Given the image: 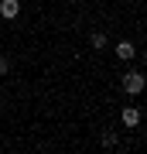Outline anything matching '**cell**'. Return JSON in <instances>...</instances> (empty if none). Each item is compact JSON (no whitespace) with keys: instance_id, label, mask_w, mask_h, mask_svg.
<instances>
[{"instance_id":"6da1fadb","label":"cell","mask_w":147,"mask_h":154,"mask_svg":"<svg viewBox=\"0 0 147 154\" xmlns=\"http://www.w3.org/2000/svg\"><path fill=\"white\" fill-rule=\"evenodd\" d=\"M120 89H123L127 96H140L144 89H147V75H144V72H137V69L123 72V75H120Z\"/></svg>"},{"instance_id":"7a4b0ae2","label":"cell","mask_w":147,"mask_h":154,"mask_svg":"<svg viewBox=\"0 0 147 154\" xmlns=\"http://www.w3.org/2000/svg\"><path fill=\"white\" fill-rule=\"evenodd\" d=\"M140 120H144V113H140V106H123L120 110V123L127 127V130H133V127H140Z\"/></svg>"},{"instance_id":"3957f363","label":"cell","mask_w":147,"mask_h":154,"mask_svg":"<svg viewBox=\"0 0 147 154\" xmlns=\"http://www.w3.org/2000/svg\"><path fill=\"white\" fill-rule=\"evenodd\" d=\"M113 51H116V58H120V62H133V58H137V45H133V41H127V38H123V41H116V45H113Z\"/></svg>"},{"instance_id":"277c9868","label":"cell","mask_w":147,"mask_h":154,"mask_svg":"<svg viewBox=\"0 0 147 154\" xmlns=\"http://www.w3.org/2000/svg\"><path fill=\"white\" fill-rule=\"evenodd\" d=\"M0 17L4 21H17L21 17V0H0Z\"/></svg>"},{"instance_id":"5b68a950","label":"cell","mask_w":147,"mask_h":154,"mask_svg":"<svg viewBox=\"0 0 147 154\" xmlns=\"http://www.w3.org/2000/svg\"><path fill=\"white\" fill-rule=\"evenodd\" d=\"M106 45H109V38H106L103 31H93V34H89V48H96V51H103Z\"/></svg>"},{"instance_id":"8992f818","label":"cell","mask_w":147,"mask_h":154,"mask_svg":"<svg viewBox=\"0 0 147 154\" xmlns=\"http://www.w3.org/2000/svg\"><path fill=\"white\" fill-rule=\"evenodd\" d=\"M99 144H103V147H116V134H113V130H106L103 137H99Z\"/></svg>"},{"instance_id":"52a82bcc","label":"cell","mask_w":147,"mask_h":154,"mask_svg":"<svg viewBox=\"0 0 147 154\" xmlns=\"http://www.w3.org/2000/svg\"><path fill=\"white\" fill-rule=\"evenodd\" d=\"M7 69H11V65H7V58L0 55V75H7Z\"/></svg>"},{"instance_id":"ba28073f","label":"cell","mask_w":147,"mask_h":154,"mask_svg":"<svg viewBox=\"0 0 147 154\" xmlns=\"http://www.w3.org/2000/svg\"><path fill=\"white\" fill-rule=\"evenodd\" d=\"M144 62H147V48H144Z\"/></svg>"}]
</instances>
